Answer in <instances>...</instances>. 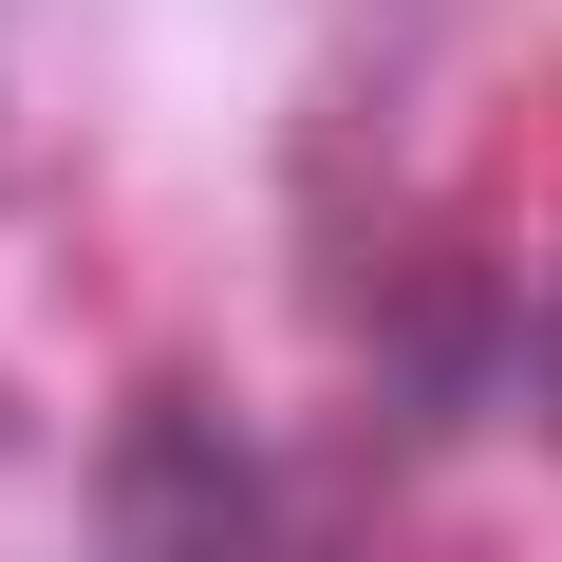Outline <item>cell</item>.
I'll return each mask as SVG.
<instances>
[{
  "label": "cell",
  "mask_w": 562,
  "mask_h": 562,
  "mask_svg": "<svg viewBox=\"0 0 562 562\" xmlns=\"http://www.w3.org/2000/svg\"><path fill=\"white\" fill-rule=\"evenodd\" d=\"M525 375H543V431H562V301L525 319Z\"/></svg>",
  "instance_id": "cell-3"
},
{
  "label": "cell",
  "mask_w": 562,
  "mask_h": 562,
  "mask_svg": "<svg viewBox=\"0 0 562 562\" xmlns=\"http://www.w3.org/2000/svg\"><path fill=\"white\" fill-rule=\"evenodd\" d=\"M94 506H113L132 562H244V525H262V450L225 431V394L150 375V394L94 431Z\"/></svg>",
  "instance_id": "cell-1"
},
{
  "label": "cell",
  "mask_w": 562,
  "mask_h": 562,
  "mask_svg": "<svg viewBox=\"0 0 562 562\" xmlns=\"http://www.w3.org/2000/svg\"><path fill=\"white\" fill-rule=\"evenodd\" d=\"M375 338H394V413H469V394L525 357V281H506L469 225H431V244L375 281Z\"/></svg>",
  "instance_id": "cell-2"
}]
</instances>
